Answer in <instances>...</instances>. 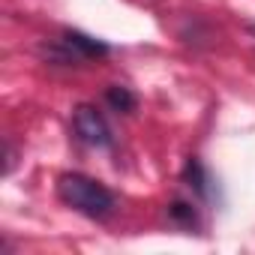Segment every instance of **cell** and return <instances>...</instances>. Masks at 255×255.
I'll use <instances>...</instances> for the list:
<instances>
[{
  "mask_svg": "<svg viewBox=\"0 0 255 255\" xmlns=\"http://www.w3.org/2000/svg\"><path fill=\"white\" fill-rule=\"evenodd\" d=\"M105 99H108V105H111L114 111H123V114L135 111V105H138L135 93H132L129 87H120V84H111V87L105 90Z\"/></svg>",
  "mask_w": 255,
  "mask_h": 255,
  "instance_id": "5",
  "label": "cell"
},
{
  "mask_svg": "<svg viewBox=\"0 0 255 255\" xmlns=\"http://www.w3.org/2000/svg\"><path fill=\"white\" fill-rule=\"evenodd\" d=\"M183 180H186V186L195 192V195H201V198H210V174L204 171V165L198 162V159H189L186 162V168H183Z\"/></svg>",
  "mask_w": 255,
  "mask_h": 255,
  "instance_id": "4",
  "label": "cell"
},
{
  "mask_svg": "<svg viewBox=\"0 0 255 255\" xmlns=\"http://www.w3.org/2000/svg\"><path fill=\"white\" fill-rule=\"evenodd\" d=\"M57 195L63 204H69L72 210L90 216V219H105L114 213V192L108 186H102L99 180L78 174V171H66L57 180Z\"/></svg>",
  "mask_w": 255,
  "mask_h": 255,
  "instance_id": "1",
  "label": "cell"
},
{
  "mask_svg": "<svg viewBox=\"0 0 255 255\" xmlns=\"http://www.w3.org/2000/svg\"><path fill=\"white\" fill-rule=\"evenodd\" d=\"M72 126H75V135L90 144V147H111V129L105 117L90 108V105H78L75 108V117H72Z\"/></svg>",
  "mask_w": 255,
  "mask_h": 255,
  "instance_id": "2",
  "label": "cell"
},
{
  "mask_svg": "<svg viewBox=\"0 0 255 255\" xmlns=\"http://www.w3.org/2000/svg\"><path fill=\"white\" fill-rule=\"evenodd\" d=\"M168 213H171V219H177V222H183V225H195L198 219H195V210L189 207V204H183V201H174L171 207H168Z\"/></svg>",
  "mask_w": 255,
  "mask_h": 255,
  "instance_id": "6",
  "label": "cell"
},
{
  "mask_svg": "<svg viewBox=\"0 0 255 255\" xmlns=\"http://www.w3.org/2000/svg\"><path fill=\"white\" fill-rule=\"evenodd\" d=\"M63 45L72 51V57H102L108 54V45L93 39V36H84L78 30H66L63 33Z\"/></svg>",
  "mask_w": 255,
  "mask_h": 255,
  "instance_id": "3",
  "label": "cell"
}]
</instances>
